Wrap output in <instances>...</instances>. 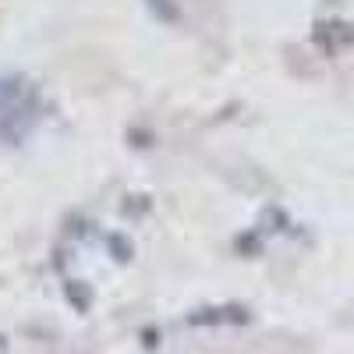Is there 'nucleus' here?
<instances>
[{
	"label": "nucleus",
	"mask_w": 354,
	"mask_h": 354,
	"mask_svg": "<svg viewBox=\"0 0 354 354\" xmlns=\"http://www.w3.org/2000/svg\"><path fill=\"white\" fill-rule=\"evenodd\" d=\"M39 121L36 88L18 75H0V145L21 142Z\"/></svg>",
	"instance_id": "1"
}]
</instances>
